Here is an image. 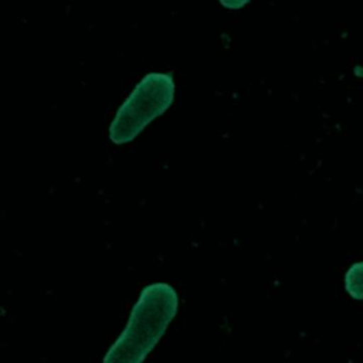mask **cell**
<instances>
[{
	"mask_svg": "<svg viewBox=\"0 0 363 363\" xmlns=\"http://www.w3.org/2000/svg\"><path fill=\"white\" fill-rule=\"evenodd\" d=\"M220 4L225 9H230V10H237V9H241L244 7L250 0H218Z\"/></svg>",
	"mask_w": 363,
	"mask_h": 363,
	"instance_id": "obj_3",
	"label": "cell"
},
{
	"mask_svg": "<svg viewBox=\"0 0 363 363\" xmlns=\"http://www.w3.org/2000/svg\"><path fill=\"white\" fill-rule=\"evenodd\" d=\"M173 98L174 81L170 74L145 75L116 111L109 126V139L115 145L132 142L147 123L167 111Z\"/></svg>",
	"mask_w": 363,
	"mask_h": 363,
	"instance_id": "obj_2",
	"label": "cell"
},
{
	"mask_svg": "<svg viewBox=\"0 0 363 363\" xmlns=\"http://www.w3.org/2000/svg\"><path fill=\"white\" fill-rule=\"evenodd\" d=\"M176 311V295L167 285L145 291L128 329L111 349L105 363H139L152 349Z\"/></svg>",
	"mask_w": 363,
	"mask_h": 363,
	"instance_id": "obj_1",
	"label": "cell"
}]
</instances>
